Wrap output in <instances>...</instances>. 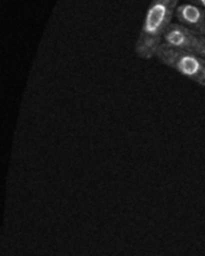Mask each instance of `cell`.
Instances as JSON below:
<instances>
[{
    "instance_id": "obj_1",
    "label": "cell",
    "mask_w": 205,
    "mask_h": 256,
    "mask_svg": "<svg viewBox=\"0 0 205 256\" xmlns=\"http://www.w3.org/2000/svg\"><path fill=\"white\" fill-rule=\"evenodd\" d=\"M178 3L179 0H151L134 47L139 58L149 60L156 57L176 15Z\"/></svg>"
},
{
    "instance_id": "obj_2",
    "label": "cell",
    "mask_w": 205,
    "mask_h": 256,
    "mask_svg": "<svg viewBox=\"0 0 205 256\" xmlns=\"http://www.w3.org/2000/svg\"><path fill=\"white\" fill-rule=\"evenodd\" d=\"M156 57L167 67L205 87V58L163 43Z\"/></svg>"
},
{
    "instance_id": "obj_3",
    "label": "cell",
    "mask_w": 205,
    "mask_h": 256,
    "mask_svg": "<svg viewBox=\"0 0 205 256\" xmlns=\"http://www.w3.org/2000/svg\"><path fill=\"white\" fill-rule=\"evenodd\" d=\"M187 1L188 3H191L193 5H196L205 9V0H187Z\"/></svg>"
},
{
    "instance_id": "obj_4",
    "label": "cell",
    "mask_w": 205,
    "mask_h": 256,
    "mask_svg": "<svg viewBox=\"0 0 205 256\" xmlns=\"http://www.w3.org/2000/svg\"><path fill=\"white\" fill-rule=\"evenodd\" d=\"M200 33L205 35V17L203 19V22H202V25H201V28H200Z\"/></svg>"
}]
</instances>
